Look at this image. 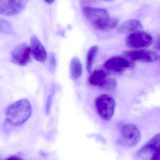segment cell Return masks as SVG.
Masks as SVG:
<instances>
[{
	"label": "cell",
	"mask_w": 160,
	"mask_h": 160,
	"mask_svg": "<svg viewBox=\"0 0 160 160\" xmlns=\"http://www.w3.org/2000/svg\"><path fill=\"white\" fill-rule=\"evenodd\" d=\"M54 92H51L48 95V97L47 102L46 108V114L48 115L50 112L51 109V106H52V102H53V96H54Z\"/></svg>",
	"instance_id": "cell-18"
},
{
	"label": "cell",
	"mask_w": 160,
	"mask_h": 160,
	"mask_svg": "<svg viewBox=\"0 0 160 160\" xmlns=\"http://www.w3.org/2000/svg\"><path fill=\"white\" fill-rule=\"evenodd\" d=\"M5 160H24V159L22 158H20V157H18V156H12L11 157H9L8 159H6Z\"/></svg>",
	"instance_id": "cell-20"
},
{
	"label": "cell",
	"mask_w": 160,
	"mask_h": 160,
	"mask_svg": "<svg viewBox=\"0 0 160 160\" xmlns=\"http://www.w3.org/2000/svg\"><path fill=\"white\" fill-rule=\"evenodd\" d=\"M82 11L86 18L97 29L109 30L117 27L118 23V20L110 18L105 9L85 7Z\"/></svg>",
	"instance_id": "cell-1"
},
{
	"label": "cell",
	"mask_w": 160,
	"mask_h": 160,
	"mask_svg": "<svg viewBox=\"0 0 160 160\" xmlns=\"http://www.w3.org/2000/svg\"><path fill=\"white\" fill-rule=\"evenodd\" d=\"M120 135L121 143L126 147H134L141 139L140 131L134 124L123 125L121 129Z\"/></svg>",
	"instance_id": "cell-4"
},
{
	"label": "cell",
	"mask_w": 160,
	"mask_h": 160,
	"mask_svg": "<svg viewBox=\"0 0 160 160\" xmlns=\"http://www.w3.org/2000/svg\"><path fill=\"white\" fill-rule=\"evenodd\" d=\"M123 55L124 58L134 61L152 62L159 58V55L156 52L144 49L125 51Z\"/></svg>",
	"instance_id": "cell-10"
},
{
	"label": "cell",
	"mask_w": 160,
	"mask_h": 160,
	"mask_svg": "<svg viewBox=\"0 0 160 160\" xmlns=\"http://www.w3.org/2000/svg\"><path fill=\"white\" fill-rule=\"evenodd\" d=\"M0 32L5 34H12L14 32L13 28L8 21L0 19Z\"/></svg>",
	"instance_id": "cell-16"
},
{
	"label": "cell",
	"mask_w": 160,
	"mask_h": 160,
	"mask_svg": "<svg viewBox=\"0 0 160 160\" xmlns=\"http://www.w3.org/2000/svg\"><path fill=\"white\" fill-rule=\"evenodd\" d=\"M31 48L26 43L17 46L11 53V61L20 66H26L31 60Z\"/></svg>",
	"instance_id": "cell-6"
},
{
	"label": "cell",
	"mask_w": 160,
	"mask_h": 160,
	"mask_svg": "<svg viewBox=\"0 0 160 160\" xmlns=\"http://www.w3.org/2000/svg\"><path fill=\"white\" fill-rule=\"evenodd\" d=\"M153 42L152 36L146 32H136L129 34L126 39L129 47L137 49L146 48L150 46Z\"/></svg>",
	"instance_id": "cell-7"
},
{
	"label": "cell",
	"mask_w": 160,
	"mask_h": 160,
	"mask_svg": "<svg viewBox=\"0 0 160 160\" xmlns=\"http://www.w3.org/2000/svg\"><path fill=\"white\" fill-rule=\"evenodd\" d=\"M95 107L101 118L105 121H109L114 115L116 102L110 95L102 94L95 99Z\"/></svg>",
	"instance_id": "cell-3"
},
{
	"label": "cell",
	"mask_w": 160,
	"mask_h": 160,
	"mask_svg": "<svg viewBox=\"0 0 160 160\" xmlns=\"http://www.w3.org/2000/svg\"><path fill=\"white\" fill-rule=\"evenodd\" d=\"M49 64H50V69L53 70L56 66V59L55 55L53 53L50 54L49 58Z\"/></svg>",
	"instance_id": "cell-19"
},
{
	"label": "cell",
	"mask_w": 160,
	"mask_h": 160,
	"mask_svg": "<svg viewBox=\"0 0 160 160\" xmlns=\"http://www.w3.org/2000/svg\"><path fill=\"white\" fill-rule=\"evenodd\" d=\"M106 80V74L102 70L94 71L89 78V82L92 86L102 88Z\"/></svg>",
	"instance_id": "cell-13"
},
{
	"label": "cell",
	"mask_w": 160,
	"mask_h": 160,
	"mask_svg": "<svg viewBox=\"0 0 160 160\" xmlns=\"http://www.w3.org/2000/svg\"><path fill=\"white\" fill-rule=\"evenodd\" d=\"M131 62L124 57L115 56L108 60L104 66L108 72L119 74L131 67Z\"/></svg>",
	"instance_id": "cell-9"
},
{
	"label": "cell",
	"mask_w": 160,
	"mask_h": 160,
	"mask_svg": "<svg viewBox=\"0 0 160 160\" xmlns=\"http://www.w3.org/2000/svg\"><path fill=\"white\" fill-rule=\"evenodd\" d=\"M98 52V48L96 46L91 47L88 50L86 59V68L88 72L92 69L93 62L96 58Z\"/></svg>",
	"instance_id": "cell-15"
},
{
	"label": "cell",
	"mask_w": 160,
	"mask_h": 160,
	"mask_svg": "<svg viewBox=\"0 0 160 160\" xmlns=\"http://www.w3.org/2000/svg\"><path fill=\"white\" fill-rule=\"evenodd\" d=\"M27 1L21 0H0V14L14 16L24 10Z\"/></svg>",
	"instance_id": "cell-8"
},
{
	"label": "cell",
	"mask_w": 160,
	"mask_h": 160,
	"mask_svg": "<svg viewBox=\"0 0 160 160\" xmlns=\"http://www.w3.org/2000/svg\"><path fill=\"white\" fill-rule=\"evenodd\" d=\"M32 107L27 99H21L15 102L8 108L6 121L8 124L18 126L25 123L31 116Z\"/></svg>",
	"instance_id": "cell-2"
},
{
	"label": "cell",
	"mask_w": 160,
	"mask_h": 160,
	"mask_svg": "<svg viewBox=\"0 0 160 160\" xmlns=\"http://www.w3.org/2000/svg\"><path fill=\"white\" fill-rule=\"evenodd\" d=\"M83 68L80 60L74 57L72 59L70 63V75L72 80L78 79L82 73Z\"/></svg>",
	"instance_id": "cell-14"
},
{
	"label": "cell",
	"mask_w": 160,
	"mask_h": 160,
	"mask_svg": "<svg viewBox=\"0 0 160 160\" xmlns=\"http://www.w3.org/2000/svg\"><path fill=\"white\" fill-rule=\"evenodd\" d=\"M32 55L37 61L43 62L47 58L48 55L45 48L39 39L33 36L31 40Z\"/></svg>",
	"instance_id": "cell-11"
},
{
	"label": "cell",
	"mask_w": 160,
	"mask_h": 160,
	"mask_svg": "<svg viewBox=\"0 0 160 160\" xmlns=\"http://www.w3.org/2000/svg\"><path fill=\"white\" fill-rule=\"evenodd\" d=\"M117 82L113 78H108L106 80L102 88L106 90H113L117 87Z\"/></svg>",
	"instance_id": "cell-17"
},
{
	"label": "cell",
	"mask_w": 160,
	"mask_h": 160,
	"mask_svg": "<svg viewBox=\"0 0 160 160\" xmlns=\"http://www.w3.org/2000/svg\"><path fill=\"white\" fill-rule=\"evenodd\" d=\"M160 134L154 136L137 152L138 157L149 158L150 160H160Z\"/></svg>",
	"instance_id": "cell-5"
},
{
	"label": "cell",
	"mask_w": 160,
	"mask_h": 160,
	"mask_svg": "<svg viewBox=\"0 0 160 160\" xmlns=\"http://www.w3.org/2000/svg\"><path fill=\"white\" fill-rule=\"evenodd\" d=\"M54 2H55V1H53V0H49V1H46L45 2L48 3V4H52Z\"/></svg>",
	"instance_id": "cell-21"
},
{
	"label": "cell",
	"mask_w": 160,
	"mask_h": 160,
	"mask_svg": "<svg viewBox=\"0 0 160 160\" xmlns=\"http://www.w3.org/2000/svg\"><path fill=\"white\" fill-rule=\"evenodd\" d=\"M143 26L141 22L137 19H131L125 21L118 28L119 32L123 34L132 33L136 32L141 31Z\"/></svg>",
	"instance_id": "cell-12"
}]
</instances>
